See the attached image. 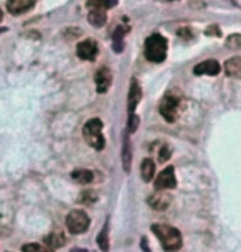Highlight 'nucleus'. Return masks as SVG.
Masks as SVG:
<instances>
[{"label": "nucleus", "mask_w": 241, "mask_h": 252, "mask_svg": "<svg viewBox=\"0 0 241 252\" xmlns=\"http://www.w3.org/2000/svg\"><path fill=\"white\" fill-rule=\"evenodd\" d=\"M65 242H66V239L61 232H51V236L46 237V244L50 247H53V249H58V247L63 246Z\"/></svg>", "instance_id": "aec40b11"}, {"label": "nucleus", "mask_w": 241, "mask_h": 252, "mask_svg": "<svg viewBox=\"0 0 241 252\" xmlns=\"http://www.w3.org/2000/svg\"><path fill=\"white\" fill-rule=\"evenodd\" d=\"M88 20L93 27L101 28V27H104V23L107 20V13L106 10H101V8H93V10H89L88 13Z\"/></svg>", "instance_id": "4468645a"}, {"label": "nucleus", "mask_w": 241, "mask_h": 252, "mask_svg": "<svg viewBox=\"0 0 241 252\" xmlns=\"http://www.w3.org/2000/svg\"><path fill=\"white\" fill-rule=\"evenodd\" d=\"M94 83H96V91L99 94L107 93L111 83H112V74L109 68H101L96 71V76H94Z\"/></svg>", "instance_id": "6e6552de"}, {"label": "nucleus", "mask_w": 241, "mask_h": 252, "mask_svg": "<svg viewBox=\"0 0 241 252\" xmlns=\"http://www.w3.org/2000/svg\"><path fill=\"white\" fill-rule=\"evenodd\" d=\"M159 111L167 122L177 121L178 111H180V99L177 96H173V94H167V96L162 99V102H160Z\"/></svg>", "instance_id": "39448f33"}, {"label": "nucleus", "mask_w": 241, "mask_h": 252, "mask_svg": "<svg viewBox=\"0 0 241 252\" xmlns=\"http://www.w3.org/2000/svg\"><path fill=\"white\" fill-rule=\"evenodd\" d=\"M83 135L84 140L88 142V145H91L93 149L103 150L106 145V139L103 135V122L99 119H91L84 124L83 127Z\"/></svg>", "instance_id": "7ed1b4c3"}, {"label": "nucleus", "mask_w": 241, "mask_h": 252, "mask_svg": "<svg viewBox=\"0 0 241 252\" xmlns=\"http://www.w3.org/2000/svg\"><path fill=\"white\" fill-rule=\"evenodd\" d=\"M0 20H2V10H0Z\"/></svg>", "instance_id": "c85d7f7f"}, {"label": "nucleus", "mask_w": 241, "mask_h": 252, "mask_svg": "<svg viewBox=\"0 0 241 252\" xmlns=\"http://www.w3.org/2000/svg\"><path fill=\"white\" fill-rule=\"evenodd\" d=\"M226 46H228L230 50L241 48V35H231L228 40H226Z\"/></svg>", "instance_id": "b1692460"}, {"label": "nucleus", "mask_w": 241, "mask_h": 252, "mask_svg": "<svg viewBox=\"0 0 241 252\" xmlns=\"http://www.w3.org/2000/svg\"><path fill=\"white\" fill-rule=\"evenodd\" d=\"M117 0H88L86 5L89 10H93V8H101V10H107V8L114 7Z\"/></svg>", "instance_id": "6ab92c4d"}, {"label": "nucleus", "mask_w": 241, "mask_h": 252, "mask_svg": "<svg viewBox=\"0 0 241 252\" xmlns=\"http://www.w3.org/2000/svg\"><path fill=\"white\" fill-rule=\"evenodd\" d=\"M98 246L103 252L109 251V224H107V222L103 226V229L98 236Z\"/></svg>", "instance_id": "a211bd4d"}, {"label": "nucleus", "mask_w": 241, "mask_h": 252, "mask_svg": "<svg viewBox=\"0 0 241 252\" xmlns=\"http://www.w3.org/2000/svg\"><path fill=\"white\" fill-rule=\"evenodd\" d=\"M79 201L83 204H93L98 201V194L94 191H83L81 196H79Z\"/></svg>", "instance_id": "5701e85b"}, {"label": "nucleus", "mask_w": 241, "mask_h": 252, "mask_svg": "<svg viewBox=\"0 0 241 252\" xmlns=\"http://www.w3.org/2000/svg\"><path fill=\"white\" fill-rule=\"evenodd\" d=\"M159 154H160V155H159V160H160V161H167V160L170 158V149H169L167 145H164L162 149H160Z\"/></svg>", "instance_id": "a878e982"}, {"label": "nucleus", "mask_w": 241, "mask_h": 252, "mask_svg": "<svg viewBox=\"0 0 241 252\" xmlns=\"http://www.w3.org/2000/svg\"><path fill=\"white\" fill-rule=\"evenodd\" d=\"M165 56H167V40L159 33L150 35L145 40V58L152 63H162Z\"/></svg>", "instance_id": "f03ea898"}, {"label": "nucleus", "mask_w": 241, "mask_h": 252, "mask_svg": "<svg viewBox=\"0 0 241 252\" xmlns=\"http://www.w3.org/2000/svg\"><path fill=\"white\" fill-rule=\"evenodd\" d=\"M71 178H73L76 183L88 185V183H91V182H93L94 173L91 172V170H86V168H78V170H74V172L71 173Z\"/></svg>", "instance_id": "f3484780"}, {"label": "nucleus", "mask_w": 241, "mask_h": 252, "mask_svg": "<svg viewBox=\"0 0 241 252\" xmlns=\"http://www.w3.org/2000/svg\"><path fill=\"white\" fill-rule=\"evenodd\" d=\"M36 0H7V10L12 15H20V13L28 12L35 5Z\"/></svg>", "instance_id": "9b49d317"}, {"label": "nucleus", "mask_w": 241, "mask_h": 252, "mask_svg": "<svg viewBox=\"0 0 241 252\" xmlns=\"http://www.w3.org/2000/svg\"><path fill=\"white\" fill-rule=\"evenodd\" d=\"M69 252H88L86 249H81V247H74V249H71Z\"/></svg>", "instance_id": "cd10ccee"}, {"label": "nucleus", "mask_w": 241, "mask_h": 252, "mask_svg": "<svg viewBox=\"0 0 241 252\" xmlns=\"http://www.w3.org/2000/svg\"><path fill=\"white\" fill-rule=\"evenodd\" d=\"M22 252H53V251H51V247H48V246H41V244H36V242H30V244L22 246Z\"/></svg>", "instance_id": "412c9836"}, {"label": "nucleus", "mask_w": 241, "mask_h": 252, "mask_svg": "<svg viewBox=\"0 0 241 252\" xmlns=\"http://www.w3.org/2000/svg\"><path fill=\"white\" fill-rule=\"evenodd\" d=\"M140 97H142V91H140V86L139 83H137L136 79L131 81V86H129V96H127V111H129V116H132L137 107V104H139Z\"/></svg>", "instance_id": "9d476101"}, {"label": "nucleus", "mask_w": 241, "mask_h": 252, "mask_svg": "<svg viewBox=\"0 0 241 252\" xmlns=\"http://www.w3.org/2000/svg\"><path fill=\"white\" fill-rule=\"evenodd\" d=\"M89 216L83 209H73L69 211V215L66 216V227H68L69 232L73 234H83L84 231L89 227Z\"/></svg>", "instance_id": "20e7f679"}, {"label": "nucleus", "mask_w": 241, "mask_h": 252, "mask_svg": "<svg viewBox=\"0 0 241 252\" xmlns=\"http://www.w3.org/2000/svg\"><path fill=\"white\" fill-rule=\"evenodd\" d=\"M177 187V178H175V170L173 166H167L157 175V180L154 183L155 191H165V189H172Z\"/></svg>", "instance_id": "423d86ee"}, {"label": "nucleus", "mask_w": 241, "mask_h": 252, "mask_svg": "<svg viewBox=\"0 0 241 252\" xmlns=\"http://www.w3.org/2000/svg\"><path fill=\"white\" fill-rule=\"evenodd\" d=\"M225 71L230 78L241 79V58L240 56H235V58L226 60L225 61Z\"/></svg>", "instance_id": "ddd939ff"}, {"label": "nucleus", "mask_w": 241, "mask_h": 252, "mask_svg": "<svg viewBox=\"0 0 241 252\" xmlns=\"http://www.w3.org/2000/svg\"><path fill=\"white\" fill-rule=\"evenodd\" d=\"M154 175H155V163L154 160L150 158H145L142 160V163H140V177L145 183H149L150 180H154Z\"/></svg>", "instance_id": "2eb2a0df"}, {"label": "nucleus", "mask_w": 241, "mask_h": 252, "mask_svg": "<svg viewBox=\"0 0 241 252\" xmlns=\"http://www.w3.org/2000/svg\"><path fill=\"white\" fill-rule=\"evenodd\" d=\"M220 69H221V66L216 60H205L193 68V73H195L197 76H203V74L205 76H216L220 73Z\"/></svg>", "instance_id": "1a4fd4ad"}, {"label": "nucleus", "mask_w": 241, "mask_h": 252, "mask_svg": "<svg viewBox=\"0 0 241 252\" xmlns=\"http://www.w3.org/2000/svg\"><path fill=\"white\" fill-rule=\"evenodd\" d=\"M137 127H139V117H137L136 114H132V116H129V122H127V130H129L131 134H134L137 130Z\"/></svg>", "instance_id": "393cba45"}, {"label": "nucleus", "mask_w": 241, "mask_h": 252, "mask_svg": "<svg viewBox=\"0 0 241 252\" xmlns=\"http://www.w3.org/2000/svg\"><path fill=\"white\" fill-rule=\"evenodd\" d=\"M98 43L94 40H84L81 43H78L76 55L83 61H93L98 56Z\"/></svg>", "instance_id": "0eeeda50"}, {"label": "nucleus", "mask_w": 241, "mask_h": 252, "mask_svg": "<svg viewBox=\"0 0 241 252\" xmlns=\"http://www.w3.org/2000/svg\"><path fill=\"white\" fill-rule=\"evenodd\" d=\"M152 232L159 237L165 251L173 252L182 247V234L177 227L169 224H152Z\"/></svg>", "instance_id": "f257e3e1"}, {"label": "nucleus", "mask_w": 241, "mask_h": 252, "mask_svg": "<svg viewBox=\"0 0 241 252\" xmlns=\"http://www.w3.org/2000/svg\"><path fill=\"white\" fill-rule=\"evenodd\" d=\"M169 203H170V196L167 193H162V191L154 193L152 196L149 198V206L152 209H157V211H164V209L169 206Z\"/></svg>", "instance_id": "f8f14e48"}, {"label": "nucleus", "mask_w": 241, "mask_h": 252, "mask_svg": "<svg viewBox=\"0 0 241 252\" xmlns=\"http://www.w3.org/2000/svg\"><path fill=\"white\" fill-rule=\"evenodd\" d=\"M126 32L127 30H126V28H122V27H119L114 32V51H119V53L122 51V46H124L122 41H124V33Z\"/></svg>", "instance_id": "4be33fe9"}, {"label": "nucleus", "mask_w": 241, "mask_h": 252, "mask_svg": "<svg viewBox=\"0 0 241 252\" xmlns=\"http://www.w3.org/2000/svg\"><path fill=\"white\" fill-rule=\"evenodd\" d=\"M131 163H132V149L127 135H124V142H122V166H124L126 173L131 172Z\"/></svg>", "instance_id": "dca6fc26"}, {"label": "nucleus", "mask_w": 241, "mask_h": 252, "mask_svg": "<svg viewBox=\"0 0 241 252\" xmlns=\"http://www.w3.org/2000/svg\"><path fill=\"white\" fill-rule=\"evenodd\" d=\"M140 247H142V251H144V252H150V249H149V242H147V239H145V237H142V241H140Z\"/></svg>", "instance_id": "bb28decb"}]
</instances>
